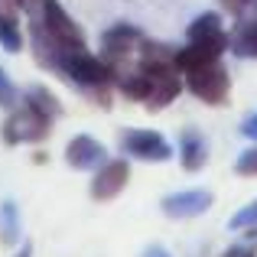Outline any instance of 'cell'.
I'll return each mask as SVG.
<instances>
[{
	"instance_id": "8992f818",
	"label": "cell",
	"mask_w": 257,
	"mask_h": 257,
	"mask_svg": "<svg viewBox=\"0 0 257 257\" xmlns=\"http://www.w3.org/2000/svg\"><path fill=\"white\" fill-rule=\"evenodd\" d=\"M144 39H147L144 30H137L134 23H114L111 30H104V36H101V59L117 69L124 59L137 56Z\"/></svg>"
},
{
	"instance_id": "44dd1931",
	"label": "cell",
	"mask_w": 257,
	"mask_h": 257,
	"mask_svg": "<svg viewBox=\"0 0 257 257\" xmlns=\"http://www.w3.org/2000/svg\"><path fill=\"white\" fill-rule=\"evenodd\" d=\"M257 0H221V7H225L231 17H244V10L247 7H254Z\"/></svg>"
},
{
	"instance_id": "cb8c5ba5",
	"label": "cell",
	"mask_w": 257,
	"mask_h": 257,
	"mask_svg": "<svg viewBox=\"0 0 257 257\" xmlns=\"http://www.w3.org/2000/svg\"><path fill=\"white\" fill-rule=\"evenodd\" d=\"M144 257H170V251H166V247H160V244H150L144 251Z\"/></svg>"
},
{
	"instance_id": "6da1fadb",
	"label": "cell",
	"mask_w": 257,
	"mask_h": 257,
	"mask_svg": "<svg viewBox=\"0 0 257 257\" xmlns=\"http://www.w3.org/2000/svg\"><path fill=\"white\" fill-rule=\"evenodd\" d=\"M62 75H69L82 91L94 94V104L111 107V85L117 82V69L104 62L101 56H91L88 49H69L62 56Z\"/></svg>"
},
{
	"instance_id": "7402d4cb",
	"label": "cell",
	"mask_w": 257,
	"mask_h": 257,
	"mask_svg": "<svg viewBox=\"0 0 257 257\" xmlns=\"http://www.w3.org/2000/svg\"><path fill=\"white\" fill-rule=\"evenodd\" d=\"M241 134H244L247 140H257V111L247 114V117L241 120Z\"/></svg>"
},
{
	"instance_id": "9c48e42d",
	"label": "cell",
	"mask_w": 257,
	"mask_h": 257,
	"mask_svg": "<svg viewBox=\"0 0 257 257\" xmlns=\"http://www.w3.org/2000/svg\"><path fill=\"white\" fill-rule=\"evenodd\" d=\"M65 163H69L72 170H82V173L98 170V166L107 163V150L91 134H78V137H72L69 144H65Z\"/></svg>"
},
{
	"instance_id": "5bb4252c",
	"label": "cell",
	"mask_w": 257,
	"mask_h": 257,
	"mask_svg": "<svg viewBox=\"0 0 257 257\" xmlns=\"http://www.w3.org/2000/svg\"><path fill=\"white\" fill-rule=\"evenodd\" d=\"M228 49L241 59H257V17L241 20V23L234 26V33L228 36Z\"/></svg>"
},
{
	"instance_id": "7a4b0ae2",
	"label": "cell",
	"mask_w": 257,
	"mask_h": 257,
	"mask_svg": "<svg viewBox=\"0 0 257 257\" xmlns=\"http://www.w3.org/2000/svg\"><path fill=\"white\" fill-rule=\"evenodd\" d=\"M0 134H4V140L10 147H17V144H43V140L52 134V120L43 117L39 111H33L30 104H23V107H13L10 111V117L4 120Z\"/></svg>"
},
{
	"instance_id": "30bf717a",
	"label": "cell",
	"mask_w": 257,
	"mask_h": 257,
	"mask_svg": "<svg viewBox=\"0 0 257 257\" xmlns=\"http://www.w3.org/2000/svg\"><path fill=\"white\" fill-rule=\"evenodd\" d=\"M30 46H33V56H36V62L43 65V69H52V72L62 69V56L69 49H62V46L52 39V33L43 26L39 17L30 20Z\"/></svg>"
},
{
	"instance_id": "5b68a950",
	"label": "cell",
	"mask_w": 257,
	"mask_h": 257,
	"mask_svg": "<svg viewBox=\"0 0 257 257\" xmlns=\"http://www.w3.org/2000/svg\"><path fill=\"white\" fill-rule=\"evenodd\" d=\"M39 20L62 49H85V33L78 30V23L69 17V10L59 0H43L39 4Z\"/></svg>"
},
{
	"instance_id": "3957f363",
	"label": "cell",
	"mask_w": 257,
	"mask_h": 257,
	"mask_svg": "<svg viewBox=\"0 0 257 257\" xmlns=\"http://www.w3.org/2000/svg\"><path fill=\"white\" fill-rule=\"evenodd\" d=\"M182 85L195 94L199 101L218 107L228 101V91H231V78H228V69L221 62H212V65H202V69H192L182 75Z\"/></svg>"
},
{
	"instance_id": "d4e9b609",
	"label": "cell",
	"mask_w": 257,
	"mask_h": 257,
	"mask_svg": "<svg viewBox=\"0 0 257 257\" xmlns=\"http://www.w3.org/2000/svg\"><path fill=\"white\" fill-rule=\"evenodd\" d=\"M39 4H43V0H17L20 10H30V13H36V10H39Z\"/></svg>"
},
{
	"instance_id": "ac0fdd59",
	"label": "cell",
	"mask_w": 257,
	"mask_h": 257,
	"mask_svg": "<svg viewBox=\"0 0 257 257\" xmlns=\"http://www.w3.org/2000/svg\"><path fill=\"white\" fill-rule=\"evenodd\" d=\"M228 225H231V231H247V228H257V199L247 202L241 212H234Z\"/></svg>"
},
{
	"instance_id": "4fadbf2b",
	"label": "cell",
	"mask_w": 257,
	"mask_h": 257,
	"mask_svg": "<svg viewBox=\"0 0 257 257\" xmlns=\"http://www.w3.org/2000/svg\"><path fill=\"white\" fill-rule=\"evenodd\" d=\"M189 43H228V33L221 30V17L218 13H199L189 23Z\"/></svg>"
},
{
	"instance_id": "7c38bea8",
	"label": "cell",
	"mask_w": 257,
	"mask_h": 257,
	"mask_svg": "<svg viewBox=\"0 0 257 257\" xmlns=\"http://www.w3.org/2000/svg\"><path fill=\"white\" fill-rule=\"evenodd\" d=\"M179 163H182V170L186 173H199L202 166L208 163V144H205V137H202L199 131H182V137H179Z\"/></svg>"
},
{
	"instance_id": "52a82bcc",
	"label": "cell",
	"mask_w": 257,
	"mask_h": 257,
	"mask_svg": "<svg viewBox=\"0 0 257 257\" xmlns=\"http://www.w3.org/2000/svg\"><path fill=\"white\" fill-rule=\"evenodd\" d=\"M127 182H131V163H127V160H107L104 166H98V170H94L91 199L94 202H111V199H117V195L127 189Z\"/></svg>"
},
{
	"instance_id": "603a6c76",
	"label": "cell",
	"mask_w": 257,
	"mask_h": 257,
	"mask_svg": "<svg viewBox=\"0 0 257 257\" xmlns=\"http://www.w3.org/2000/svg\"><path fill=\"white\" fill-rule=\"evenodd\" d=\"M254 251H251V247H244V244H238V247H228V251L225 254H221V257H251Z\"/></svg>"
},
{
	"instance_id": "9a60e30c",
	"label": "cell",
	"mask_w": 257,
	"mask_h": 257,
	"mask_svg": "<svg viewBox=\"0 0 257 257\" xmlns=\"http://www.w3.org/2000/svg\"><path fill=\"white\" fill-rule=\"evenodd\" d=\"M23 104H30L33 111H39L43 117H49V120H56L59 114H62V104L56 101V94H52L46 85H33L30 91L23 94Z\"/></svg>"
},
{
	"instance_id": "8fae6325",
	"label": "cell",
	"mask_w": 257,
	"mask_h": 257,
	"mask_svg": "<svg viewBox=\"0 0 257 257\" xmlns=\"http://www.w3.org/2000/svg\"><path fill=\"white\" fill-rule=\"evenodd\" d=\"M225 49H228V43H189L182 49H176V69H179V75H186L192 69L212 65L225 56Z\"/></svg>"
},
{
	"instance_id": "2e32d148",
	"label": "cell",
	"mask_w": 257,
	"mask_h": 257,
	"mask_svg": "<svg viewBox=\"0 0 257 257\" xmlns=\"http://www.w3.org/2000/svg\"><path fill=\"white\" fill-rule=\"evenodd\" d=\"M20 238V212H17V202L7 199L0 205V241L4 244H13Z\"/></svg>"
},
{
	"instance_id": "277c9868",
	"label": "cell",
	"mask_w": 257,
	"mask_h": 257,
	"mask_svg": "<svg viewBox=\"0 0 257 257\" xmlns=\"http://www.w3.org/2000/svg\"><path fill=\"white\" fill-rule=\"evenodd\" d=\"M120 153L140 160V163H166V160H173V144L157 131H124Z\"/></svg>"
},
{
	"instance_id": "484cf974",
	"label": "cell",
	"mask_w": 257,
	"mask_h": 257,
	"mask_svg": "<svg viewBox=\"0 0 257 257\" xmlns=\"http://www.w3.org/2000/svg\"><path fill=\"white\" fill-rule=\"evenodd\" d=\"M13 257H33V244H30V241H26V244H20V251L13 254Z\"/></svg>"
},
{
	"instance_id": "d6986e66",
	"label": "cell",
	"mask_w": 257,
	"mask_h": 257,
	"mask_svg": "<svg viewBox=\"0 0 257 257\" xmlns=\"http://www.w3.org/2000/svg\"><path fill=\"white\" fill-rule=\"evenodd\" d=\"M20 104V88L10 82V75H7L4 69H0V107H17Z\"/></svg>"
},
{
	"instance_id": "ba28073f",
	"label": "cell",
	"mask_w": 257,
	"mask_h": 257,
	"mask_svg": "<svg viewBox=\"0 0 257 257\" xmlns=\"http://www.w3.org/2000/svg\"><path fill=\"white\" fill-rule=\"evenodd\" d=\"M215 195L208 192V189H182V192H170L163 202H160V208H163L166 218H199V215H205L208 208H212Z\"/></svg>"
},
{
	"instance_id": "ffe728a7",
	"label": "cell",
	"mask_w": 257,
	"mask_h": 257,
	"mask_svg": "<svg viewBox=\"0 0 257 257\" xmlns=\"http://www.w3.org/2000/svg\"><path fill=\"white\" fill-rule=\"evenodd\" d=\"M234 173H238V176H257V147H251V150L241 153L238 163H234Z\"/></svg>"
},
{
	"instance_id": "e0dca14e",
	"label": "cell",
	"mask_w": 257,
	"mask_h": 257,
	"mask_svg": "<svg viewBox=\"0 0 257 257\" xmlns=\"http://www.w3.org/2000/svg\"><path fill=\"white\" fill-rule=\"evenodd\" d=\"M0 46L7 52H23V33H20L17 20L7 13H0Z\"/></svg>"
}]
</instances>
